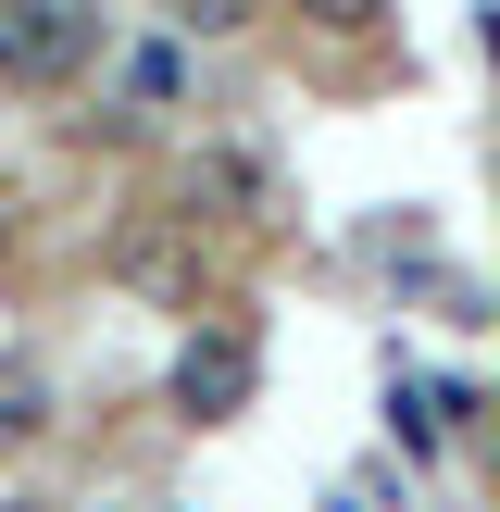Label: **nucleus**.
I'll use <instances>...</instances> for the list:
<instances>
[{"mask_svg": "<svg viewBox=\"0 0 500 512\" xmlns=\"http://www.w3.org/2000/svg\"><path fill=\"white\" fill-rule=\"evenodd\" d=\"M100 63V0H0V88H75Z\"/></svg>", "mask_w": 500, "mask_h": 512, "instance_id": "f257e3e1", "label": "nucleus"}, {"mask_svg": "<svg viewBox=\"0 0 500 512\" xmlns=\"http://www.w3.org/2000/svg\"><path fill=\"white\" fill-rule=\"evenodd\" d=\"M250 388H263V363H250V338H238V325H213V338H188V350H175V413H188V425L250 413Z\"/></svg>", "mask_w": 500, "mask_h": 512, "instance_id": "f03ea898", "label": "nucleus"}, {"mask_svg": "<svg viewBox=\"0 0 500 512\" xmlns=\"http://www.w3.org/2000/svg\"><path fill=\"white\" fill-rule=\"evenodd\" d=\"M125 275H138V288H200V263H188V238H175V225H138V238L113 250Z\"/></svg>", "mask_w": 500, "mask_h": 512, "instance_id": "7ed1b4c3", "label": "nucleus"}, {"mask_svg": "<svg viewBox=\"0 0 500 512\" xmlns=\"http://www.w3.org/2000/svg\"><path fill=\"white\" fill-rule=\"evenodd\" d=\"M50 425V375L38 363H0V438H38Z\"/></svg>", "mask_w": 500, "mask_h": 512, "instance_id": "20e7f679", "label": "nucleus"}, {"mask_svg": "<svg viewBox=\"0 0 500 512\" xmlns=\"http://www.w3.org/2000/svg\"><path fill=\"white\" fill-rule=\"evenodd\" d=\"M163 13H175V25H188V38H238V25H250V13H263V0H163Z\"/></svg>", "mask_w": 500, "mask_h": 512, "instance_id": "39448f33", "label": "nucleus"}, {"mask_svg": "<svg viewBox=\"0 0 500 512\" xmlns=\"http://www.w3.org/2000/svg\"><path fill=\"white\" fill-rule=\"evenodd\" d=\"M125 100H150V113H163V100H175V50H138V63H125Z\"/></svg>", "mask_w": 500, "mask_h": 512, "instance_id": "423d86ee", "label": "nucleus"}, {"mask_svg": "<svg viewBox=\"0 0 500 512\" xmlns=\"http://www.w3.org/2000/svg\"><path fill=\"white\" fill-rule=\"evenodd\" d=\"M300 13H313V25H375L388 0H300Z\"/></svg>", "mask_w": 500, "mask_h": 512, "instance_id": "0eeeda50", "label": "nucleus"}, {"mask_svg": "<svg viewBox=\"0 0 500 512\" xmlns=\"http://www.w3.org/2000/svg\"><path fill=\"white\" fill-rule=\"evenodd\" d=\"M0 250H13V200H0Z\"/></svg>", "mask_w": 500, "mask_h": 512, "instance_id": "6e6552de", "label": "nucleus"}, {"mask_svg": "<svg viewBox=\"0 0 500 512\" xmlns=\"http://www.w3.org/2000/svg\"><path fill=\"white\" fill-rule=\"evenodd\" d=\"M0 512H38V500H0Z\"/></svg>", "mask_w": 500, "mask_h": 512, "instance_id": "1a4fd4ad", "label": "nucleus"}]
</instances>
